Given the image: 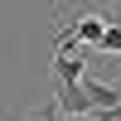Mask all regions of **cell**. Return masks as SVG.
<instances>
[{
	"label": "cell",
	"instance_id": "1",
	"mask_svg": "<svg viewBox=\"0 0 121 121\" xmlns=\"http://www.w3.org/2000/svg\"><path fill=\"white\" fill-rule=\"evenodd\" d=\"M82 92H87V102H92V112H116L121 107V82H107V78H97V73L82 78Z\"/></svg>",
	"mask_w": 121,
	"mask_h": 121
},
{
	"label": "cell",
	"instance_id": "2",
	"mask_svg": "<svg viewBox=\"0 0 121 121\" xmlns=\"http://www.w3.org/2000/svg\"><path fill=\"white\" fill-rule=\"evenodd\" d=\"M5 121H63V116H58V107H53V97H44V102H39L34 112H24V116H5Z\"/></svg>",
	"mask_w": 121,
	"mask_h": 121
},
{
	"label": "cell",
	"instance_id": "3",
	"mask_svg": "<svg viewBox=\"0 0 121 121\" xmlns=\"http://www.w3.org/2000/svg\"><path fill=\"white\" fill-rule=\"evenodd\" d=\"M97 53H116V58H121V29H116V24H107V34H102V44H97Z\"/></svg>",
	"mask_w": 121,
	"mask_h": 121
},
{
	"label": "cell",
	"instance_id": "4",
	"mask_svg": "<svg viewBox=\"0 0 121 121\" xmlns=\"http://www.w3.org/2000/svg\"><path fill=\"white\" fill-rule=\"evenodd\" d=\"M102 15H107V24H116V29H121V0H112V5H102Z\"/></svg>",
	"mask_w": 121,
	"mask_h": 121
},
{
	"label": "cell",
	"instance_id": "5",
	"mask_svg": "<svg viewBox=\"0 0 121 121\" xmlns=\"http://www.w3.org/2000/svg\"><path fill=\"white\" fill-rule=\"evenodd\" d=\"M63 121H97V112H92V116H63Z\"/></svg>",
	"mask_w": 121,
	"mask_h": 121
},
{
	"label": "cell",
	"instance_id": "6",
	"mask_svg": "<svg viewBox=\"0 0 121 121\" xmlns=\"http://www.w3.org/2000/svg\"><path fill=\"white\" fill-rule=\"evenodd\" d=\"M58 10H63V0H58Z\"/></svg>",
	"mask_w": 121,
	"mask_h": 121
}]
</instances>
